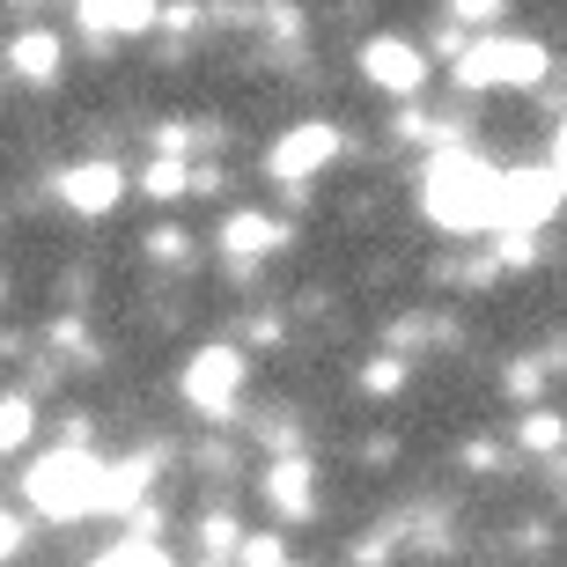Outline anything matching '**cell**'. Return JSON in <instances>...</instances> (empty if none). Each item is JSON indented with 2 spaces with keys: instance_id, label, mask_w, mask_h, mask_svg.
<instances>
[{
  "instance_id": "6da1fadb",
  "label": "cell",
  "mask_w": 567,
  "mask_h": 567,
  "mask_svg": "<svg viewBox=\"0 0 567 567\" xmlns=\"http://www.w3.org/2000/svg\"><path fill=\"white\" fill-rule=\"evenodd\" d=\"M421 207L427 221L442 229H494L502 221V169H486L480 155H457V147H442L435 163L421 169Z\"/></svg>"
},
{
  "instance_id": "7a4b0ae2",
  "label": "cell",
  "mask_w": 567,
  "mask_h": 567,
  "mask_svg": "<svg viewBox=\"0 0 567 567\" xmlns=\"http://www.w3.org/2000/svg\"><path fill=\"white\" fill-rule=\"evenodd\" d=\"M22 494H30V508H38V516L74 524V516H89V508H104V464L89 457L82 442H66V450H52V457L30 464Z\"/></svg>"
},
{
  "instance_id": "3957f363",
  "label": "cell",
  "mask_w": 567,
  "mask_h": 567,
  "mask_svg": "<svg viewBox=\"0 0 567 567\" xmlns=\"http://www.w3.org/2000/svg\"><path fill=\"white\" fill-rule=\"evenodd\" d=\"M546 66L553 52L538 38H480V44H464L457 52V82L464 89H538L546 82Z\"/></svg>"
},
{
  "instance_id": "277c9868",
  "label": "cell",
  "mask_w": 567,
  "mask_h": 567,
  "mask_svg": "<svg viewBox=\"0 0 567 567\" xmlns=\"http://www.w3.org/2000/svg\"><path fill=\"white\" fill-rule=\"evenodd\" d=\"M244 354L236 347H199L192 354V369H185V399H192V413H207V421H229L236 413V391H244Z\"/></svg>"
},
{
  "instance_id": "5b68a950",
  "label": "cell",
  "mask_w": 567,
  "mask_h": 567,
  "mask_svg": "<svg viewBox=\"0 0 567 567\" xmlns=\"http://www.w3.org/2000/svg\"><path fill=\"white\" fill-rule=\"evenodd\" d=\"M560 177H553V169H508L502 177V221L516 236L524 229H538V221H553V207H560Z\"/></svg>"
},
{
  "instance_id": "8992f818",
  "label": "cell",
  "mask_w": 567,
  "mask_h": 567,
  "mask_svg": "<svg viewBox=\"0 0 567 567\" xmlns=\"http://www.w3.org/2000/svg\"><path fill=\"white\" fill-rule=\"evenodd\" d=\"M361 74L377 89H391V96H421L427 89V60L405 38H369L361 44Z\"/></svg>"
},
{
  "instance_id": "52a82bcc",
  "label": "cell",
  "mask_w": 567,
  "mask_h": 567,
  "mask_svg": "<svg viewBox=\"0 0 567 567\" xmlns=\"http://www.w3.org/2000/svg\"><path fill=\"white\" fill-rule=\"evenodd\" d=\"M52 192H60L74 214H111L118 192H126V177H118V163H74V169L52 177Z\"/></svg>"
},
{
  "instance_id": "ba28073f",
  "label": "cell",
  "mask_w": 567,
  "mask_h": 567,
  "mask_svg": "<svg viewBox=\"0 0 567 567\" xmlns=\"http://www.w3.org/2000/svg\"><path fill=\"white\" fill-rule=\"evenodd\" d=\"M332 155H339V133L332 126H295L288 141L266 155V169H274L280 185H302V177H310V169H324Z\"/></svg>"
},
{
  "instance_id": "9c48e42d",
  "label": "cell",
  "mask_w": 567,
  "mask_h": 567,
  "mask_svg": "<svg viewBox=\"0 0 567 567\" xmlns=\"http://www.w3.org/2000/svg\"><path fill=\"white\" fill-rule=\"evenodd\" d=\"M221 251H229V258H266V251H280V221H274V214H229Z\"/></svg>"
},
{
  "instance_id": "30bf717a",
  "label": "cell",
  "mask_w": 567,
  "mask_h": 567,
  "mask_svg": "<svg viewBox=\"0 0 567 567\" xmlns=\"http://www.w3.org/2000/svg\"><path fill=\"white\" fill-rule=\"evenodd\" d=\"M266 502H274L280 516H310V464L280 457L274 472H266Z\"/></svg>"
},
{
  "instance_id": "8fae6325",
  "label": "cell",
  "mask_w": 567,
  "mask_h": 567,
  "mask_svg": "<svg viewBox=\"0 0 567 567\" xmlns=\"http://www.w3.org/2000/svg\"><path fill=\"white\" fill-rule=\"evenodd\" d=\"M8 60H16L22 82H52V74H60V38H52V30H22Z\"/></svg>"
},
{
  "instance_id": "7c38bea8",
  "label": "cell",
  "mask_w": 567,
  "mask_h": 567,
  "mask_svg": "<svg viewBox=\"0 0 567 567\" xmlns=\"http://www.w3.org/2000/svg\"><path fill=\"white\" fill-rule=\"evenodd\" d=\"M147 472H155V457H133V464H104V508H133L141 502Z\"/></svg>"
},
{
  "instance_id": "4fadbf2b",
  "label": "cell",
  "mask_w": 567,
  "mask_h": 567,
  "mask_svg": "<svg viewBox=\"0 0 567 567\" xmlns=\"http://www.w3.org/2000/svg\"><path fill=\"white\" fill-rule=\"evenodd\" d=\"M147 199H185V185H192V169L177 163V155H155V163H147Z\"/></svg>"
},
{
  "instance_id": "5bb4252c",
  "label": "cell",
  "mask_w": 567,
  "mask_h": 567,
  "mask_svg": "<svg viewBox=\"0 0 567 567\" xmlns=\"http://www.w3.org/2000/svg\"><path fill=\"white\" fill-rule=\"evenodd\" d=\"M30 421H38V399H0V450H22L30 442Z\"/></svg>"
},
{
  "instance_id": "9a60e30c",
  "label": "cell",
  "mask_w": 567,
  "mask_h": 567,
  "mask_svg": "<svg viewBox=\"0 0 567 567\" xmlns=\"http://www.w3.org/2000/svg\"><path fill=\"white\" fill-rule=\"evenodd\" d=\"M155 22H163L155 0H111V38H141V30H155Z\"/></svg>"
},
{
  "instance_id": "2e32d148",
  "label": "cell",
  "mask_w": 567,
  "mask_h": 567,
  "mask_svg": "<svg viewBox=\"0 0 567 567\" xmlns=\"http://www.w3.org/2000/svg\"><path fill=\"white\" fill-rule=\"evenodd\" d=\"M96 567H169V553H163V546H147V538H126V546H111Z\"/></svg>"
},
{
  "instance_id": "e0dca14e",
  "label": "cell",
  "mask_w": 567,
  "mask_h": 567,
  "mask_svg": "<svg viewBox=\"0 0 567 567\" xmlns=\"http://www.w3.org/2000/svg\"><path fill=\"white\" fill-rule=\"evenodd\" d=\"M508 0H450V16L457 22H472V30H494V16H502Z\"/></svg>"
},
{
  "instance_id": "ac0fdd59",
  "label": "cell",
  "mask_w": 567,
  "mask_h": 567,
  "mask_svg": "<svg viewBox=\"0 0 567 567\" xmlns=\"http://www.w3.org/2000/svg\"><path fill=\"white\" fill-rule=\"evenodd\" d=\"M560 435H567V427L553 421V413H530V421H524V442H530V450H553Z\"/></svg>"
},
{
  "instance_id": "d6986e66",
  "label": "cell",
  "mask_w": 567,
  "mask_h": 567,
  "mask_svg": "<svg viewBox=\"0 0 567 567\" xmlns=\"http://www.w3.org/2000/svg\"><path fill=\"white\" fill-rule=\"evenodd\" d=\"M399 383H405L399 361H377V369H369V391H399Z\"/></svg>"
},
{
  "instance_id": "ffe728a7",
  "label": "cell",
  "mask_w": 567,
  "mask_h": 567,
  "mask_svg": "<svg viewBox=\"0 0 567 567\" xmlns=\"http://www.w3.org/2000/svg\"><path fill=\"white\" fill-rule=\"evenodd\" d=\"M16 546H22V524L0 508V560H16Z\"/></svg>"
},
{
  "instance_id": "44dd1931",
  "label": "cell",
  "mask_w": 567,
  "mask_h": 567,
  "mask_svg": "<svg viewBox=\"0 0 567 567\" xmlns=\"http://www.w3.org/2000/svg\"><path fill=\"white\" fill-rule=\"evenodd\" d=\"M553 177L567 185V126H560V141H553Z\"/></svg>"
}]
</instances>
